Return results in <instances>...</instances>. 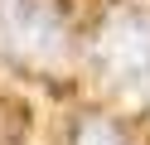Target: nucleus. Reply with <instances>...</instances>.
<instances>
[{
	"label": "nucleus",
	"instance_id": "1",
	"mask_svg": "<svg viewBox=\"0 0 150 145\" xmlns=\"http://www.w3.org/2000/svg\"><path fill=\"white\" fill-rule=\"evenodd\" d=\"M97 58L116 87L150 97V15H116L97 39Z\"/></svg>",
	"mask_w": 150,
	"mask_h": 145
},
{
	"label": "nucleus",
	"instance_id": "2",
	"mask_svg": "<svg viewBox=\"0 0 150 145\" xmlns=\"http://www.w3.org/2000/svg\"><path fill=\"white\" fill-rule=\"evenodd\" d=\"M78 145H126L111 126H102V121H87L82 126V135H78Z\"/></svg>",
	"mask_w": 150,
	"mask_h": 145
}]
</instances>
